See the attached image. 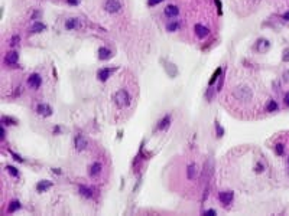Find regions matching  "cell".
Wrapping results in <instances>:
<instances>
[{
  "label": "cell",
  "mask_w": 289,
  "mask_h": 216,
  "mask_svg": "<svg viewBox=\"0 0 289 216\" xmlns=\"http://www.w3.org/2000/svg\"><path fill=\"white\" fill-rule=\"evenodd\" d=\"M133 101H134V98L132 95V92L129 89H126V88H119L117 91H114L111 94V102H113L114 108H117L119 111H123V110L130 108Z\"/></svg>",
  "instance_id": "6da1fadb"
},
{
  "label": "cell",
  "mask_w": 289,
  "mask_h": 216,
  "mask_svg": "<svg viewBox=\"0 0 289 216\" xmlns=\"http://www.w3.org/2000/svg\"><path fill=\"white\" fill-rule=\"evenodd\" d=\"M231 97L236 102H240V104H249L253 100V89H251L249 85L246 84H239L233 88V92H231Z\"/></svg>",
  "instance_id": "7a4b0ae2"
},
{
  "label": "cell",
  "mask_w": 289,
  "mask_h": 216,
  "mask_svg": "<svg viewBox=\"0 0 289 216\" xmlns=\"http://www.w3.org/2000/svg\"><path fill=\"white\" fill-rule=\"evenodd\" d=\"M104 10L109 15H117V13L122 12L123 4L120 0H104Z\"/></svg>",
  "instance_id": "3957f363"
},
{
  "label": "cell",
  "mask_w": 289,
  "mask_h": 216,
  "mask_svg": "<svg viewBox=\"0 0 289 216\" xmlns=\"http://www.w3.org/2000/svg\"><path fill=\"white\" fill-rule=\"evenodd\" d=\"M233 197H234V193L230 190L218 193V199H220V202H221L223 205H230L231 202H233Z\"/></svg>",
  "instance_id": "277c9868"
},
{
  "label": "cell",
  "mask_w": 289,
  "mask_h": 216,
  "mask_svg": "<svg viewBox=\"0 0 289 216\" xmlns=\"http://www.w3.org/2000/svg\"><path fill=\"white\" fill-rule=\"evenodd\" d=\"M164 13H165V16L166 17L174 19V17H176L178 15H179V9L176 7V6H174V4H168L166 7H165Z\"/></svg>",
  "instance_id": "5b68a950"
},
{
  "label": "cell",
  "mask_w": 289,
  "mask_h": 216,
  "mask_svg": "<svg viewBox=\"0 0 289 216\" xmlns=\"http://www.w3.org/2000/svg\"><path fill=\"white\" fill-rule=\"evenodd\" d=\"M198 175V166L195 163H191L188 167H187V177L188 180H195Z\"/></svg>",
  "instance_id": "8992f818"
},
{
  "label": "cell",
  "mask_w": 289,
  "mask_h": 216,
  "mask_svg": "<svg viewBox=\"0 0 289 216\" xmlns=\"http://www.w3.org/2000/svg\"><path fill=\"white\" fill-rule=\"evenodd\" d=\"M269 48H270V43H269L268 39H259L257 43H256V50L260 52V54H264Z\"/></svg>",
  "instance_id": "52a82bcc"
},
{
  "label": "cell",
  "mask_w": 289,
  "mask_h": 216,
  "mask_svg": "<svg viewBox=\"0 0 289 216\" xmlns=\"http://www.w3.org/2000/svg\"><path fill=\"white\" fill-rule=\"evenodd\" d=\"M28 84H29L30 88H39L42 84V79L38 74H32L29 76V79H28Z\"/></svg>",
  "instance_id": "ba28073f"
},
{
  "label": "cell",
  "mask_w": 289,
  "mask_h": 216,
  "mask_svg": "<svg viewBox=\"0 0 289 216\" xmlns=\"http://www.w3.org/2000/svg\"><path fill=\"white\" fill-rule=\"evenodd\" d=\"M74 144H75V149L78 150V151H81V150H85V149H87L88 143H87V140H85L83 136H77L75 140H74Z\"/></svg>",
  "instance_id": "9c48e42d"
},
{
  "label": "cell",
  "mask_w": 289,
  "mask_h": 216,
  "mask_svg": "<svg viewBox=\"0 0 289 216\" xmlns=\"http://www.w3.org/2000/svg\"><path fill=\"white\" fill-rule=\"evenodd\" d=\"M195 33H197V36L200 37V39H204L205 36H208L210 30H208V28H205V26L197 23V25H195Z\"/></svg>",
  "instance_id": "30bf717a"
},
{
  "label": "cell",
  "mask_w": 289,
  "mask_h": 216,
  "mask_svg": "<svg viewBox=\"0 0 289 216\" xmlns=\"http://www.w3.org/2000/svg\"><path fill=\"white\" fill-rule=\"evenodd\" d=\"M114 71H116L114 68H104V69H100V71L97 72V76H98L100 81H106V79L110 76V74Z\"/></svg>",
  "instance_id": "8fae6325"
},
{
  "label": "cell",
  "mask_w": 289,
  "mask_h": 216,
  "mask_svg": "<svg viewBox=\"0 0 289 216\" xmlns=\"http://www.w3.org/2000/svg\"><path fill=\"white\" fill-rule=\"evenodd\" d=\"M78 26H80V19H77V17H71L65 22V29L67 30H74Z\"/></svg>",
  "instance_id": "7c38bea8"
},
{
  "label": "cell",
  "mask_w": 289,
  "mask_h": 216,
  "mask_svg": "<svg viewBox=\"0 0 289 216\" xmlns=\"http://www.w3.org/2000/svg\"><path fill=\"white\" fill-rule=\"evenodd\" d=\"M36 111H38V114H41V115H43V117H48V115H51V114H52V110H51V107H49V105H46V104L38 105Z\"/></svg>",
  "instance_id": "4fadbf2b"
},
{
  "label": "cell",
  "mask_w": 289,
  "mask_h": 216,
  "mask_svg": "<svg viewBox=\"0 0 289 216\" xmlns=\"http://www.w3.org/2000/svg\"><path fill=\"white\" fill-rule=\"evenodd\" d=\"M101 170H103V166H101L100 163H94V164L90 167V176H91V177H97V176L101 173Z\"/></svg>",
  "instance_id": "5bb4252c"
},
{
  "label": "cell",
  "mask_w": 289,
  "mask_h": 216,
  "mask_svg": "<svg viewBox=\"0 0 289 216\" xmlns=\"http://www.w3.org/2000/svg\"><path fill=\"white\" fill-rule=\"evenodd\" d=\"M17 59H19V55H17V52H9L4 61H6V63H7V65H15V63H17Z\"/></svg>",
  "instance_id": "9a60e30c"
},
{
  "label": "cell",
  "mask_w": 289,
  "mask_h": 216,
  "mask_svg": "<svg viewBox=\"0 0 289 216\" xmlns=\"http://www.w3.org/2000/svg\"><path fill=\"white\" fill-rule=\"evenodd\" d=\"M113 56V54H111V50L110 49H107V48H100L98 49V58L100 59H110Z\"/></svg>",
  "instance_id": "2e32d148"
},
{
  "label": "cell",
  "mask_w": 289,
  "mask_h": 216,
  "mask_svg": "<svg viewBox=\"0 0 289 216\" xmlns=\"http://www.w3.org/2000/svg\"><path fill=\"white\" fill-rule=\"evenodd\" d=\"M169 125H171V117L166 115L164 120L159 121V124H158V130H162V131H164V130H166Z\"/></svg>",
  "instance_id": "e0dca14e"
},
{
  "label": "cell",
  "mask_w": 289,
  "mask_h": 216,
  "mask_svg": "<svg viewBox=\"0 0 289 216\" xmlns=\"http://www.w3.org/2000/svg\"><path fill=\"white\" fill-rule=\"evenodd\" d=\"M51 186H52V184H51V182L42 180V182H39V183H38V186H36V190H38V192H45L46 189H49Z\"/></svg>",
  "instance_id": "ac0fdd59"
},
{
  "label": "cell",
  "mask_w": 289,
  "mask_h": 216,
  "mask_svg": "<svg viewBox=\"0 0 289 216\" xmlns=\"http://www.w3.org/2000/svg\"><path fill=\"white\" fill-rule=\"evenodd\" d=\"M179 22H176V20H174V22H169L166 25V30L168 32H175V30H178L179 29Z\"/></svg>",
  "instance_id": "d6986e66"
},
{
  "label": "cell",
  "mask_w": 289,
  "mask_h": 216,
  "mask_svg": "<svg viewBox=\"0 0 289 216\" xmlns=\"http://www.w3.org/2000/svg\"><path fill=\"white\" fill-rule=\"evenodd\" d=\"M43 30H46V26L43 25V23L35 22V25L32 26V32H35V33H39V32H43Z\"/></svg>",
  "instance_id": "ffe728a7"
},
{
  "label": "cell",
  "mask_w": 289,
  "mask_h": 216,
  "mask_svg": "<svg viewBox=\"0 0 289 216\" xmlns=\"http://www.w3.org/2000/svg\"><path fill=\"white\" fill-rule=\"evenodd\" d=\"M80 193H81L83 196H85L87 199L93 197V190H91V189H88V187H85V186H81V187H80Z\"/></svg>",
  "instance_id": "44dd1931"
},
{
  "label": "cell",
  "mask_w": 289,
  "mask_h": 216,
  "mask_svg": "<svg viewBox=\"0 0 289 216\" xmlns=\"http://www.w3.org/2000/svg\"><path fill=\"white\" fill-rule=\"evenodd\" d=\"M166 69H168V72H169V75L171 76H175L176 74H178V71H176V68L172 65V63H168L166 65Z\"/></svg>",
  "instance_id": "7402d4cb"
},
{
  "label": "cell",
  "mask_w": 289,
  "mask_h": 216,
  "mask_svg": "<svg viewBox=\"0 0 289 216\" xmlns=\"http://www.w3.org/2000/svg\"><path fill=\"white\" fill-rule=\"evenodd\" d=\"M266 111H278V104L275 102L273 100H270V102H269V105H268V108H266Z\"/></svg>",
  "instance_id": "603a6c76"
},
{
  "label": "cell",
  "mask_w": 289,
  "mask_h": 216,
  "mask_svg": "<svg viewBox=\"0 0 289 216\" xmlns=\"http://www.w3.org/2000/svg\"><path fill=\"white\" fill-rule=\"evenodd\" d=\"M19 208H20V203H19L17 200H15V202H12L10 206H9V212H15V210H17Z\"/></svg>",
  "instance_id": "cb8c5ba5"
},
{
  "label": "cell",
  "mask_w": 289,
  "mask_h": 216,
  "mask_svg": "<svg viewBox=\"0 0 289 216\" xmlns=\"http://www.w3.org/2000/svg\"><path fill=\"white\" fill-rule=\"evenodd\" d=\"M7 170H9V173L13 176V177H17L19 176V171L16 170V167H12V166H9L7 167Z\"/></svg>",
  "instance_id": "d4e9b609"
},
{
  "label": "cell",
  "mask_w": 289,
  "mask_h": 216,
  "mask_svg": "<svg viewBox=\"0 0 289 216\" xmlns=\"http://www.w3.org/2000/svg\"><path fill=\"white\" fill-rule=\"evenodd\" d=\"M220 74H221V69H220V68H218V69H215V72H214V75H213V78H211V81H210V84H213L214 81L217 79V76H218Z\"/></svg>",
  "instance_id": "484cf974"
},
{
  "label": "cell",
  "mask_w": 289,
  "mask_h": 216,
  "mask_svg": "<svg viewBox=\"0 0 289 216\" xmlns=\"http://www.w3.org/2000/svg\"><path fill=\"white\" fill-rule=\"evenodd\" d=\"M164 0H147V4L151 6V7H153V6H156V4H159V3H162Z\"/></svg>",
  "instance_id": "4316f807"
},
{
  "label": "cell",
  "mask_w": 289,
  "mask_h": 216,
  "mask_svg": "<svg viewBox=\"0 0 289 216\" xmlns=\"http://www.w3.org/2000/svg\"><path fill=\"white\" fill-rule=\"evenodd\" d=\"M282 61L283 62H289V49H286L283 52V56H282Z\"/></svg>",
  "instance_id": "83f0119b"
},
{
  "label": "cell",
  "mask_w": 289,
  "mask_h": 216,
  "mask_svg": "<svg viewBox=\"0 0 289 216\" xmlns=\"http://www.w3.org/2000/svg\"><path fill=\"white\" fill-rule=\"evenodd\" d=\"M17 42H19V36H13L12 39H10V45H17Z\"/></svg>",
  "instance_id": "f1b7e54d"
},
{
  "label": "cell",
  "mask_w": 289,
  "mask_h": 216,
  "mask_svg": "<svg viewBox=\"0 0 289 216\" xmlns=\"http://www.w3.org/2000/svg\"><path fill=\"white\" fill-rule=\"evenodd\" d=\"M276 153L278 154H283V145H282V144H278L276 145Z\"/></svg>",
  "instance_id": "f546056e"
},
{
  "label": "cell",
  "mask_w": 289,
  "mask_h": 216,
  "mask_svg": "<svg viewBox=\"0 0 289 216\" xmlns=\"http://www.w3.org/2000/svg\"><path fill=\"white\" fill-rule=\"evenodd\" d=\"M215 127H217V136H218V137H221V136H223V128L218 124L215 125Z\"/></svg>",
  "instance_id": "4dcf8cb0"
},
{
  "label": "cell",
  "mask_w": 289,
  "mask_h": 216,
  "mask_svg": "<svg viewBox=\"0 0 289 216\" xmlns=\"http://www.w3.org/2000/svg\"><path fill=\"white\" fill-rule=\"evenodd\" d=\"M39 16H41V12H35L34 15H32V19L35 20V19H36V17H39Z\"/></svg>",
  "instance_id": "1f68e13d"
},
{
  "label": "cell",
  "mask_w": 289,
  "mask_h": 216,
  "mask_svg": "<svg viewBox=\"0 0 289 216\" xmlns=\"http://www.w3.org/2000/svg\"><path fill=\"white\" fill-rule=\"evenodd\" d=\"M285 104H286V105H289V92L285 95Z\"/></svg>",
  "instance_id": "d6a6232c"
},
{
  "label": "cell",
  "mask_w": 289,
  "mask_h": 216,
  "mask_svg": "<svg viewBox=\"0 0 289 216\" xmlns=\"http://www.w3.org/2000/svg\"><path fill=\"white\" fill-rule=\"evenodd\" d=\"M282 17H283L285 20H289V12H286V13H285V15H283V16H282Z\"/></svg>",
  "instance_id": "836d02e7"
},
{
  "label": "cell",
  "mask_w": 289,
  "mask_h": 216,
  "mask_svg": "<svg viewBox=\"0 0 289 216\" xmlns=\"http://www.w3.org/2000/svg\"><path fill=\"white\" fill-rule=\"evenodd\" d=\"M68 3L70 4H77L78 3V0H68Z\"/></svg>",
  "instance_id": "e575fe53"
},
{
  "label": "cell",
  "mask_w": 289,
  "mask_h": 216,
  "mask_svg": "<svg viewBox=\"0 0 289 216\" xmlns=\"http://www.w3.org/2000/svg\"><path fill=\"white\" fill-rule=\"evenodd\" d=\"M207 215H215V210H207Z\"/></svg>",
  "instance_id": "d590c367"
},
{
  "label": "cell",
  "mask_w": 289,
  "mask_h": 216,
  "mask_svg": "<svg viewBox=\"0 0 289 216\" xmlns=\"http://www.w3.org/2000/svg\"><path fill=\"white\" fill-rule=\"evenodd\" d=\"M285 81H289V71L285 72Z\"/></svg>",
  "instance_id": "8d00e7d4"
},
{
  "label": "cell",
  "mask_w": 289,
  "mask_h": 216,
  "mask_svg": "<svg viewBox=\"0 0 289 216\" xmlns=\"http://www.w3.org/2000/svg\"><path fill=\"white\" fill-rule=\"evenodd\" d=\"M251 2H255V3H257V2H259V0H251Z\"/></svg>",
  "instance_id": "74e56055"
},
{
  "label": "cell",
  "mask_w": 289,
  "mask_h": 216,
  "mask_svg": "<svg viewBox=\"0 0 289 216\" xmlns=\"http://www.w3.org/2000/svg\"><path fill=\"white\" fill-rule=\"evenodd\" d=\"M288 163H289V160H288Z\"/></svg>",
  "instance_id": "f35d334b"
}]
</instances>
